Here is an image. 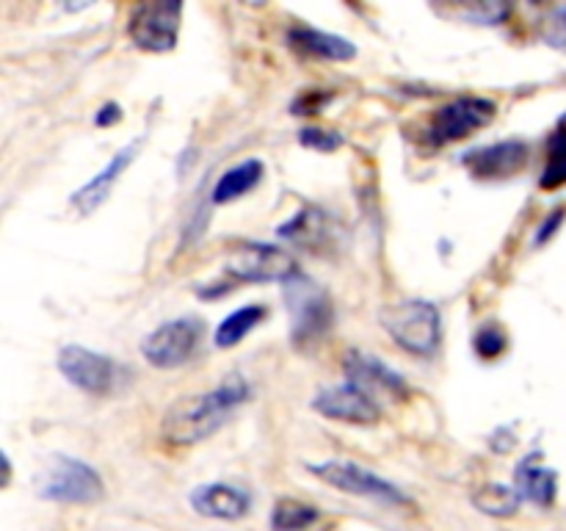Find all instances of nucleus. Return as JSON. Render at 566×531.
Segmentation results:
<instances>
[{"instance_id":"1","label":"nucleus","mask_w":566,"mask_h":531,"mask_svg":"<svg viewBox=\"0 0 566 531\" xmlns=\"http://www.w3.org/2000/svg\"><path fill=\"white\" fill-rule=\"evenodd\" d=\"M249 387L247 382L232 376L216 391L202 393V396H188L171 404L160 424V435L171 446H193L202 442L205 437L213 435L238 404L247 402Z\"/></svg>"},{"instance_id":"2","label":"nucleus","mask_w":566,"mask_h":531,"mask_svg":"<svg viewBox=\"0 0 566 531\" xmlns=\"http://www.w3.org/2000/svg\"><path fill=\"white\" fill-rule=\"evenodd\" d=\"M381 326L403 352L418 354V357H429L440 346V310L426 299H403L385 308Z\"/></svg>"},{"instance_id":"3","label":"nucleus","mask_w":566,"mask_h":531,"mask_svg":"<svg viewBox=\"0 0 566 531\" xmlns=\"http://www.w3.org/2000/svg\"><path fill=\"white\" fill-rule=\"evenodd\" d=\"M287 310H291L293 343L296 346H313L332 324V299L321 285L310 282L307 277L296 274L285 282Z\"/></svg>"},{"instance_id":"4","label":"nucleus","mask_w":566,"mask_h":531,"mask_svg":"<svg viewBox=\"0 0 566 531\" xmlns=\"http://www.w3.org/2000/svg\"><path fill=\"white\" fill-rule=\"evenodd\" d=\"M103 479L94 468L75 457H53L39 481V496L59 503H97L103 498Z\"/></svg>"},{"instance_id":"5","label":"nucleus","mask_w":566,"mask_h":531,"mask_svg":"<svg viewBox=\"0 0 566 531\" xmlns=\"http://www.w3.org/2000/svg\"><path fill=\"white\" fill-rule=\"evenodd\" d=\"M227 274L238 282H287L296 277V260L276 243L247 241L232 249L227 260Z\"/></svg>"},{"instance_id":"6","label":"nucleus","mask_w":566,"mask_h":531,"mask_svg":"<svg viewBox=\"0 0 566 531\" xmlns=\"http://www.w3.org/2000/svg\"><path fill=\"white\" fill-rule=\"evenodd\" d=\"M202 319H193V315L166 321V324H160L142 343L144 360L149 365H155V368H177V365H186L197 354L199 343H202Z\"/></svg>"},{"instance_id":"7","label":"nucleus","mask_w":566,"mask_h":531,"mask_svg":"<svg viewBox=\"0 0 566 531\" xmlns=\"http://www.w3.org/2000/svg\"><path fill=\"white\" fill-rule=\"evenodd\" d=\"M180 17L182 3H175V0L138 3L130 11L127 33L136 48L147 50V53H166L175 48L177 37H180Z\"/></svg>"},{"instance_id":"8","label":"nucleus","mask_w":566,"mask_h":531,"mask_svg":"<svg viewBox=\"0 0 566 531\" xmlns=\"http://www.w3.org/2000/svg\"><path fill=\"white\" fill-rule=\"evenodd\" d=\"M495 116V103L486 97H457L448 105L437 108L431 116L429 138L431 144H451L459 138L473 136L475 131L486 127Z\"/></svg>"},{"instance_id":"9","label":"nucleus","mask_w":566,"mask_h":531,"mask_svg":"<svg viewBox=\"0 0 566 531\" xmlns=\"http://www.w3.org/2000/svg\"><path fill=\"white\" fill-rule=\"evenodd\" d=\"M310 470H313L321 481H326V485L337 487V490L343 492H352V496L374 498V501H381V503H409V498L403 496L392 481L370 473V470H365L363 465L318 462V465H310Z\"/></svg>"},{"instance_id":"10","label":"nucleus","mask_w":566,"mask_h":531,"mask_svg":"<svg viewBox=\"0 0 566 531\" xmlns=\"http://www.w3.org/2000/svg\"><path fill=\"white\" fill-rule=\"evenodd\" d=\"M59 371L66 382L92 396H105L116 382V365L105 354L83 346H64L59 352Z\"/></svg>"},{"instance_id":"11","label":"nucleus","mask_w":566,"mask_h":531,"mask_svg":"<svg viewBox=\"0 0 566 531\" xmlns=\"http://www.w3.org/2000/svg\"><path fill=\"white\" fill-rule=\"evenodd\" d=\"M343 368H346L348 385H357L359 391L368 393L374 402L376 398L401 402V398L409 396V387H407V382L401 379V374H396L392 368H387L381 360L368 357L365 352H348L346 360H343Z\"/></svg>"},{"instance_id":"12","label":"nucleus","mask_w":566,"mask_h":531,"mask_svg":"<svg viewBox=\"0 0 566 531\" xmlns=\"http://www.w3.org/2000/svg\"><path fill=\"white\" fill-rule=\"evenodd\" d=\"M313 407L318 409L321 415H326V418L343 420V424H359V426L376 424L381 415L379 404H376L368 393L359 391L357 385L326 387V391L318 393Z\"/></svg>"},{"instance_id":"13","label":"nucleus","mask_w":566,"mask_h":531,"mask_svg":"<svg viewBox=\"0 0 566 531\" xmlns=\"http://www.w3.org/2000/svg\"><path fill=\"white\" fill-rule=\"evenodd\" d=\"M528 144L525 142H501L490 147L473 149L462 158L468 171L479 180H501V177L517 175L528 160Z\"/></svg>"},{"instance_id":"14","label":"nucleus","mask_w":566,"mask_h":531,"mask_svg":"<svg viewBox=\"0 0 566 531\" xmlns=\"http://www.w3.org/2000/svg\"><path fill=\"white\" fill-rule=\"evenodd\" d=\"M191 507L205 518L238 520L249 512L252 498L230 485H202L191 492Z\"/></svg>"},{"instance_id":"15","label":"nucleus","mask_w":566,"mask_h":531,"mask_svg":"<svg viewBox=\"0 0 566 531\" xmlns=\"http://www.w3.org/2000/svg\"><path fill=\"white\" fill-rule=\"evenodd\" d=\"M136 153H138V142L136 144H127L125 149H119V153H116L114 158H111V164L105 166V169L99 171L97 177H92V180H88L86 186L77 188V191L72 194V205H75V208L81 210L83 216L92 214V210L97 208V205H103L105 197H108L111 186H114V183H116V177H119L122 171L127 169V164H130V160L136 158Z\"/></svg>"},{"instance_id":"16","label":"nucleus","mask_w":566,"mask_h":531,"mask_svg":"<svg viewBox=\"0 0 566 531\" xmlns=\"http://www.w3.org/2000/svg\"><path fill=\"white\" fill-rule=\"evenodd\" d=\"M556 470L542 468L534 459H523L514 470V487L523 496V501H534L536 507H551L556 498Z\"/></svg>"},{"instance_id":"17","label":"nucleus","mask_w":566,"mask_h":531,"mask_svg":"<svg viewBox=\"0 0 566 531\" xmlns=\"http://www.w3.org/2000/svg\"><path fill=\"white\" fill-rule=\"evenodd\" d=\"M291 42L298 50H304V53L318 55V59L326 61H352L357 55V48L348 39L335 37V33L315 31V28H293Z\"/></svg>"},{"instance_id":"18","label":"nucleus","mask_w":566,"mask_h":531,"mask_svg":"<svg viewBox=\"0 0 566 531\" xmlns=\"http://www.w3.org/2000/svg\"><path fill=\"white\" fill-rule=\"evenodd\" d=\"M260 177H263V164H260V160H243V164L232 166V169H227L224 175L216 180L210 199H213L216 205L232 202V199L252 191L260 183Z\"/></svg>"},{"instance_id":"19","label":"nucleus","mask_w":566,"mask_h":531,"mask_svg":"<svg viewBox=\"0 0 566 531\" xmlns=\"http://www.w3.org/2000/svg\"><path fill=\"white\" fill-rule=\"evenodd\" d=\"M263 319H265L263 304H247V308H238L235 313L227 315V319L219 324V330H216V346L221 348L235 346V343H241L243 337H247Z\"/></svg>"},{"instance_id":"20","label":"nucleus","mask_w":566,"mask_h":531,"mask_svg":"<svg viewBox=\"0 0 566 531\" xmlns=\"http://www.w3.org/2000/svg\"><path fill=\"white\" fill-rule=\"evenodd\" d=\"M326 227H329V219L318 208H304L296 219L280 227V236L287 238V241L302 243V247H310V243L315 247L324 238Z\"/></svg>"},{"instance_id":"21","label":"nucleus","mask_w":566,"mask_h":531,"mask_svg":"<svg viewBox=\"0 0 566 531\" xmlns=\"http://www.w3.org/2000/svg\"><path fill=\"white\" fill-rule=\"evenodd\" d=\"M523 496L517 492V487L509 485H484L473 496V503L486 514H495V518H509V514L517 512Z\"/></svg>"},{"instance_id":"22","label":"nucleus","mask_w":566,"mask_h":531,"mask_svg":"<svg viewBox=\"0 0 566 531\" xmlns=\"http://www.w3.org/2000/svg\"><path fill=\"white\" fill-rule=\"evenodd\" d=\"M318 509L310 503L296 501V498H282L276 501L274 514H271V529L274 531H304L315 523Z\"/></svg>"},{"instance_id":"23","label":"nucleus","mask_w":566,"mask_h":531,"mask_svg":"<svg viewBox=\"0 0 566 531\" xmlns=\"http://www.w3.org/2000/svg\"><path fill=\"white\" fill-rule=\"evenodd\" d=\"M566 183V116L551 138V158L542 171V188H558Z\"/></svg>"},{"instance_id":"24","label":"nucleus","mask_w":566,"mask_h":531,"mask_svg":"<svg viewBox=\"0 0 566 531\" xmlns=\"http://www.w3.org/2000/svg\"><path fill=\"white\" fill-rule=\"evenodd\" d=\"M506 348V335L501 332V326H481L479 335H475V352L481 357H497Z\"/></svg>"},{"instance_id":"25","label":"nucleus","mask_w":566,"mask_h":531,"mask_svg":"<svg viewBox=\"0 0 566 531\" xmlns=\"http://www.w3.org/2000/svg\"><path fill=\"white\" fill-rule=\"evenodd\" d=\"M298 142L310 149H321V153H332L343 144L340 133H332V131H318V127H310V131L298 133Z\"/></svg>"},{"instance_id":"26","label":"nucleus","mask_w":566,"mask_h":531,"mask_svg":"<svg viewBox=\"0 0 566 531\" xmlns=\"http://www.w3.org/2000/svg\"><path fill=\"white\" fill-rule=\"evenodd\" d=\"M122 116V111H119V105L116 103H111V105H105L103 108V114L97 116V125H111V122H116Z\"/></svg>"},{"instance_id":"27","label":"nucleus","mask_w":566,"mask_h":531,"mask_svg":"<svg viewBox=\"0 0 566 531\" xmlns=\"http://www.w3.org/2000/svg\"><path fill=\"white\" fill-rule=\"evenodd\" d=\"M562 17H564V22H566V9H564V11H562Z\"/></svg>"}]
</instances>
